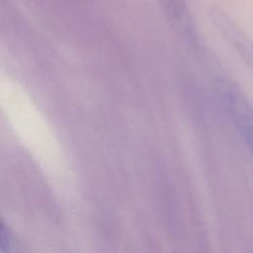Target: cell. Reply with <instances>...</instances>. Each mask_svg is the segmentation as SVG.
Here are the masks:
<instances>
[{
  "mask_svg": "<svg viewBox=\"0 0 253 253\" xmlns=\"http://www.w3.org/2000/svg\"><path fill=\"white\" fill-rule=\"evenodd\" d=\"M223 94L240 135L251 149V108L243 95L234 87L230 85L225 87Z\"/></svg>",
  "mask_w": 253,
  "mask_h": 253,
  "instance_id": "cell-3",
  "label": "cell"
},
{
  "mask_svg": "<svg viewBox=\"0 0 253 253\" xmlns=\"http://www.w3.org/2000/svg\"><path fill=\"white\" fill-rule=\"evenodd\" d=\"M14 238L7 225L0 219V248L3 251L12 250Z\"/></svg>",
  "mask_w": 253,
  "mask_h": 253,
  "instance_id": "cell-4",
  "label": "cell"
},
{
  "mask_svg": "<svg viewBox=\"0 0 253 253\" xmlns=\"http://www.w3.org/2000/svg\"><path fill=\"white\" fill-rule=\"evenodd\" d=\"M171 26L192 42L198 40L196 24L187 0H155Z\"/></svg>",
  "mask_w": 253,
  "mask_h": 253,
  "instance_id": "cell-1",
  "label": "cell"
},
{
  "mask_svg": "<svg viewBox=\"0 0 253 253\" xmlns=\"http://www.w3.org/2000/svg\"><path fill=\"white\" fill-rule=\"evenodd\" d=\"M209 15L211 21L225 40L240 53L250 56V42L231 15L222 7L213 4L209 7Z\"/></svg>",
  "mask_w": 253,
  "mask_h": 253,
  "instance_id": "cell-2",
  "label": "cell"
}]
</instances>
